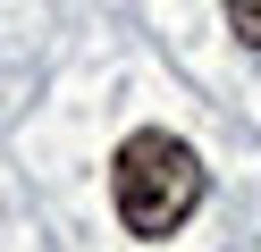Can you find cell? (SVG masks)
Wrapping results in <instances>:
<instances>
[{"instance_id": "6da1fadb", "label": "cell", "mask_w": 261, "mask_h": 252, "mask_svg": "<svg viewBox=\"0 0 261 252\" xmlns=\"http://www.w3.org/2000/svg\"><path fill=\"white\" fill-rule=\"evenodd\" d=\"M202 151L169 126H135L110 151V202H118V227L143 244H169L194 210H202Z\"/></svg>"}, {"instance_id": "7a4b0ae2", "label": "cell", "mask_w": 261, "mask_h": 252, "mask_svg": "<svg viewBox=\"0 0 261 252\" xmlns=\"http://www.w3.org/2000/svg\"><path fill=\"white\" fill-rule=\"evenodd\" d=\"M227 25H236L244 50H261V0H227Z\"/></svg>"}]
</instances>
